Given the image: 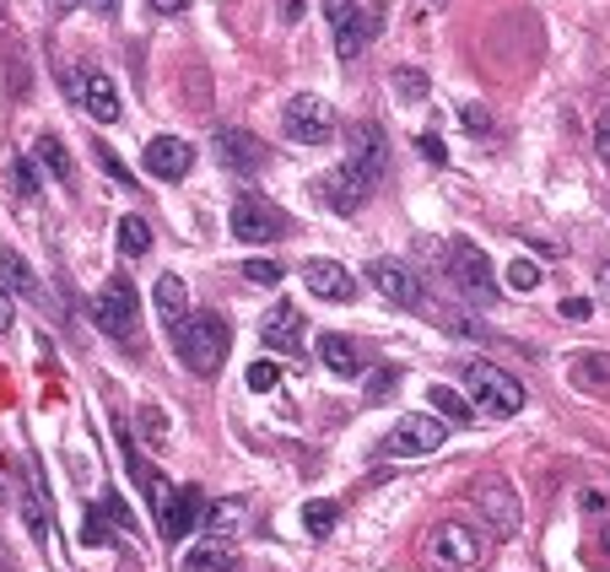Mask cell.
Wrapping results in <instances>:
<instances>
[{
  "mask_svg": "<svg viewBox=\"0 0 610 572\" xmlns=\"http://www.w3.org/2000/svg\"><path fill=\"white\" fill-rule=\"evenodd\" d=\"M491 556V530L481 519H444L421 534V562L433 572H476Z\"/></svg>",
  "mask_w": 610,
  "mask_h": 572,
  "instance_id": "1",
  "label": "cell"
},
{
  "mask_svg": "<svg viewBox=\"0 0 610 572\" xmlns=\"http://www.w3.org/2000/svg\"><path fill=\"white\" fill-rule=\"evenodd\" d=\"M173 351L190 372L211 378V372H222L227 351H233V325L222 314H190V325L173 335Z\"/></svg>",
  "mask_w": 610,
  "mask_h": 572,
  "instance_id": "2",
  "label": "cell"
},
{
  "mask_svg": "<svg viewBox=\"0 0 610 572\" xmlns=\"http://www.w3.org/2000/svg\"><path fill=\"white\" fill-rule=\"evenodd\" d=\"M459 384H465L470 406L481 410V416H519L529 400L525 384H519L514 372H502L497 362H481V357L459 362Z\"/></svg>",
  "mask_w": 610,
  "mask_h": 572,
  "instance_id": "3",
  "label": "cell"
},
{
  "mask_svg": "<svg viewBox=\"0 0 610 572\" xmlns=\"http://www.w3.org/2000/svg\"><path fill=\"white\" fill-rule=\"evenodd\" d=\"M282 135L292 146H329L340 135V114L319 92H297V98H286L282 109Z\"/></svg>",
  "mask_w": 610,
  "mask_h": 572,
  "instance_id": "4",
  "label": "cell"
},
{
  "mask_svg": "<svg viewBox=\"0 0 610 572\" xmlns=\"http://www.w3.org/2000/svg\"><path fill=\"white\" fill-rule=\"evenodd\" d=\"M444 438H448L444 416H433V410H410V416H400V421L389 427L384 453H389V459H427V453L444 449Z\"/></svg>",
  "mask_w": 610,
  "mask_h": 572,
  "instance_id": "5",
  "label": "cell"
},
{
  "mask_svg": "<svg viewBox=\"0 0 610 572\" xmlns=\"http://www.w3.org/2000/svg\"><path fill=\"white\" fill-rule=\"evenodd\" d=\"M92 325L103 329V335H114V340H135V329H141V297H135L130 276H114L92 297Z\"/></svg>",
  "mask_w": 610,
  "mask_h": 572,
  "instance_id": "6",
  "label": "cell"
},
{
  "mask_svg": "<svg viewBox=\"0 0 610 572\" xmlns=\"http://www.w3.org/2000/svg\"><path fill=\"white\" fill-rule=\"evenodd\" d=\"M476 519L491 530V540H514L525 524V508H519V491L508 487L502 476H487L476 487Z\"/></svg>",
  "mask_w": 610,
  "mask_h": 572,
  "instance_id": "7",
  "label": "cell"
},
{
  "mask_svg": "<svg viewBox=\"0 0 610 572\" xmlns=\"http://www.w3.org/2000/svg\"><path fill=\"white\" fill-rule=\"evenodd\" d=\"M152 502H157V530H163V540L173 545V540H184V534L195 530L205 519V497L201 487H179L167 491L163 481H152Z\"/></svg>",
  "mask_w": 610,
  "mask_h": 572,
  "instance_id": "8",
  "label": "cell"
},
{
  "mask_svg": "<svg viewBox=\"0 0 610 572\" xmlns=\"http://www.w3.org/2000/svg\"><path fill=\"white\" fill-rule=\"evenodd\" d=\"M65 92H71V103L87 109L98 124H120L124 103H120V82H114L109 71H71V76H65Z\"/></svg>",
  "mask_w": 610,
  "mask_h": 572,
  "instance_id": "9",
  "label": "cell"
},
{
  "mask_svg": "<svg viewBox=\"0 0 610 572\" xmlns=\"http://www.w3.org/2000/svg\"><path fill=\"white\" fill-rule=\"evenodd\" d=\"M448 270H454V282H459V292H465L470 303H497L491 259L476 244H465V238H459V244L448 248Z\"/></svg>",
  "mask_w": 610,
  "mask_h": 572,
  "instance_id": "10",
  "label": "cell"
},
{
  "mask_svg": "<svg viewBox=\"0 0 610 572\" xmlns=\"http://www.w3.org/2000/svg\"><path fill=\"white\" fill-rule=\"evenodd\" d=\"M346 163L357 167L363 178H384V167H389V135H384V124L373 120H357L346 130Z\"/></svg>",
  "mask_w": 610,
  "mask_h": 572,
  "instance_id": "11",
  "label": "cell"
},
{
  "mask_svg": "<svg viewBox=\"0 0 610 572\" xmlns=\"http://www.w3.org/2000/svg\"><path fill=\"white\" fill-rule=\"evenodd\" d=\"M233 238L238 244H276V238H286V216L271 201L244 195V201L233 205Z\"/></svg>",
  "mask_w": 610,
  "mask_h": 572,
  "instance_id": "12",
  "label": "cell"
},
{
  "mask_svg": "<svg viewBox=\"0 0 610 572\" xmlns=\"http://www.w3.org/2000/svg\"><path fill=\"white\" fill-rule=\"evenodd\" d=\"M325 17L335 28V54L340 60H357L373 39V22L363 17V0H325Z\"/></svg>",
  "mask_w": 610,
  "mask_h": 572,
  "instance_id": "13",
  "label": "cell"
},
{
  "mask_svg": "<svg viewBox=\"0 0 610 572\" xmlns=\"http://www.w3.org/2000/svg\"><path fill=\"white\" fill-rule=\"evenodd\" d=\"M216 157H222L227 173L254 178L265 167V146H260V135H248L244 124H227V130H216Z\"/></svg>",
  "mask_w": 610,
  "mask_h": 572,
  "instance_id": "14",
  "label": "cell"
},
{
  "mask_svg": "<svg viewBox=\"0 0 610 572\" xmlns=\"http://www.w3.org/2000/svg\"><path fill=\"white\" fill-rule=\"evenodd\" d=\"M367 282L395 308H421V282L410 276L406 265H395V259H367Z\"/></svg>",
  "mask_w": 610,
  "mask_h": 572,
  "instance_id": "15",
  "label": "cell"
},
{
  "mask_svg": "<svg viewBox=\"0 0 610 572\" xmlns=\"http://www.w3.org/2000/svg\"><path fill=\"white\" fill-rule=\"evenodd\" d=\"M373 195V178H363L352 163H340V167H329L325 178H319V201L329 205V211H363V201Z\"/></svg>",
  "mask_w": 610,
  "mask_h": 572,
  "instance_id": "16",
  "label": "cell"
},
{
  "mask_svg": "<svg viewBox=\"0 0 610 572\" xmlns=\"http://www.w3.org/2000/svg\"><path fill=\"white\" fill-rule=\"evenodd\" d=\"M303 286H308V297H319V303H352V297H357V276H352L346 265H335V259H308V265H303Z\"/></svg>",
  "mask_w": 610,
  "mask_h": 572,
  "instance_id": "17",
  "label": "cell"
},
{
  "mask_svg": "<svg viewBox=\"0 0 610 572\" xmlns=\"http://www.w3.org/2000/svg\"><path fill=\"white\" fill-rule=\"evenodd\" d=\"M141 167H146L152 178H163V184H179V178L195 167V146H190V141H179V135H157V141L146 146Z\"/></svg>",
  "mask_w": 610,
  "mask_h": 572,
  "instance_id": "18",
  "label": "cell"
},
{
  "mask_svg": "<svg viewBox=\"0 0 610 572\" xmlns=\"http://www.w3.org/2000/svg\"><path fill=\"white\" fill-rule=\"evenodd\" d=\"M260 340L271 346V351H303V308L297 303H271L265 308V319H260Z\"/></svg>",
  "mask_w": 610,
  "mask_h": 572,
  "instance_id": "19",
  "label": "cell"
},
{
  "mask_svg": "<svg viewBox=\"0 0 610 572\" xmlns=\"http://www.w3.org/2000/svg\"><path fill=\"white\" fill-rule=\"evenodd\" d=\"M319 357H325V368L340 372V378H357V372H363V346H357L352 335H340V329L319 335Z\"/></svg>",
  "mask_w": 610,
  "mask_h": 572,
  "instance_id": "20",
  "label": "cell"
},
{
  "mask_svg": "<svg viewBox=\"0 0 610 572\" xmlns=\"http://www.w3.org/2000/svg\"><path fill=\"white\" fill-rule=\"evenodd\" d=\"M152 303H157V314H163V325L173 329V335L190 325V286L179 282V276H163L157 292H152Z\"/></svg>",
  "mask_w": 610,
  "mask_h": 572,
  "instance_id": "21",
  "label": "cell"
},
{
  "mask_svg": "<svg viewBox=\"0 0 610 572\" xmlns=\"http://www.w3.org/2000/svg\"><path fill=\"white\" fill-rule=\"evenodd\" d=\"M0 286L11 292V297H39L43 286H39V276H33V265L17 254V248H0ZM43 303V297H39Z\"/></svg>",
  "mask_w": 610,
  "mask_h": 572,
  "instance_id": "22",
  "label": "cell"
},
{
  "mask_svg": "<svg viewBox=\"0 0 610 572\" xmlns=\"http://www.w3.org/2000/svg\"><path fill=\"white\" fill-rule=\"evenodd\" d=\"M33 163H39L54 184H71V178H77V163H71V152H65L60 135H39V141H33Z\"/></svg>",
  "mask_w": 610,
  "mask_h": 572,
  "instance_id": "23",
  "label": "cell"
},
{
  "mask_svg": "<svg viewBox=\"0 0 610 572\" xmlns=\"http://www.w3.org/2000/svg\"><path fill=\"white\" fill-rule=\"evenodd\" d=\"M201 524L211 530V540H222V545H227L233 534L244 530V497H222V502H211Z\"/></svg>",
  "mask_w": 610,
  "mask_h": 572,
  "instance_id": "24",
  "label": "cell"
},
{
  "mask_svg": "<svg viewBox=\"0 0 610 572\" xmlns=\"http://www.w3.org/2000/svg\"><path fill=\"white\" fill-rule=\"evenodd\" d=\"M572 384H578L583 395H600V389H610V357H600V351L572 357Z\"/></svg>",
  "mask_w": 610,
  "mask_h": 572,
  "instance_id": "25",
  "label": "cell"
},
{
  "mask_svg": "<svg viewBox=\"0 0 610 572\" xmlns=\"http://www.w3.org/2000/svg\"><path fill=\"white\" fill-rule=\"evenodd\" d=\"M427 406H433V416H444V421H470V416H476V406H470L465 395L444 389V384H433V389H427Z\"/></svg>",
  "mask_w": 610,
  "mask_h": 572,
  "instance_id": "26",
  "label": "cell"
},
{
  "mask_svg": "<svg viewBox=\"0 0 610 572\" xmlns=\"http://www.w3.org/2000/svg\"><path fill=\"white\" fill-rule=\"evenodd\" d=\"M120 248L130 254V259H141V254L152 248V227H146L141 216H124L120 222Z\"/></svg>",
  "mask_w": 610,
  "mask_h": 572,
  "instance_id": "27",
  "label": "cell"
},
{
  "mask_svg": "<svg viewBox=\"0 0 610 572\" xmlns=\"http://www.w3.org/2000/svg\"><path fill=\"white\" fill-rule=\"evenodd\" d=\"M190 572H233V551H227L222 540H211V545H201V551L190 556Z\"/></svg>",
  "mask_w": 610,
  "mask_h": 572,
  "instance_id": "28",
  "label": "cell"
},
{
  "mask_svg": "<svg viewBox=\"0 0 610 572\" xmlns=\"http://www.w3.org/2000/svg\"><path fill=\"white\" fill-rule=\"evenodd\" d=\"M135 421H141V443L163 453V449H167V416H163V410H157V406H146L141 416H135Z\"/></svg>",
  "mask_w": 610,
  "mask_h": 572,
  "instance_id": "29",
  "label": "cell"
},
{
  "mask_svg": "<svg viewBox=\"0 0 610 572\" xmlns=\"http://www.w3.org/2000/svg\"><path fill=\"white\" fill-rule=\"evenodd\" d=\"M335 513H340V508L325 502V497H319V502H308V508H303V530L314 534V540H325V534L335 530Z\"/></svg>",
  "mask_w": 610,
  "mask_h": 572,
  "instance_id": "30",
  "label": "cell"
},
{
  "mask_svg": "<svg viewBox=\"0 0 610 572\" xmlns=\"http://www.w3.org/2000/svg\"><path fill=\"white\" fill-rule=\"evenodd\" d=\"M11 190L17 195H39V163L33 157H17L11 163Z\"/></svg>",
  "mask_w": 610,
  "mask_h": 572,
  "instance_id": "31",
  "label": "cell"
},
{
  "mask_svg": "<svg viewBox=\"0 0 610 572\" xmlns=\"http://www.w3.org/2000/svg\"><path fill=\"white\" fill-rule=\"evenodd\" d=\"M508 286H514V292H535V286H540V265L519 254V259L508 265Z\"/></svg>",
  "mask_w": 610,
  "mask_h": 572,
  "instance_id": "32",
  "label": "cell"
},
{
  "mask_svg": "<svg viewBox=\"0 0 610 572\" xmlns=\"http://www.w3.org/2000/svg\"><path fill=\"white\" fill-rule=\"evenodd\" d=\"M395 92H400L406 103H421V98H427V76L410 71V65H400V71H395Z\"/></svg>",
  "mask_w": 610,
  "mask_h": 572,
  "instance_id": "33",
  "label": "cell"
},
{
  "mask_svg": "<svg viewBox=\"0 0 610 572\" xmlns=\"http://www.w3.org/2000/svg\"><path fill=\"white\" fill-rule=\"evenodd\" d=\"M244 384L254 389V395H271V389L282 384V368H276V362H254V368L244 372Z\"/></svg>",
  "mask_w": 610,
  "mask_h": 572,
  "instance_id": "34",
  "label": "cell"
},
{
  "mask_svg": "<svg viewBox=\"0 0 610 572\" xmlns=\"http://www.w3.org/2000/svg\"><path fill=\"white\" fill-rule=\"evenodd\" d=\"M244 282L276 286V282H282V265H276V259H248V265H244Z\"/></svg>",
  "mask_w": 610,
  "mask_h": 572,
  "instance_id": "35",
  "label": "cell"
},
{
  "mask_svg": "<svg viewBox=\"0 0 610 572\" xmlns=\"http://www.w3.org/2000/svg\"><path fill=\"white\" fill-rule=\"evenodd\" d=\"M98 508H103V519H109V524H114V530H130V534H135V519H130V513H124V502H120V497H114V491H109V497H103V502H98Z\"/></svg>",
  "mask_w": 610,
  "mask_h": 572,
  "instance_id": "36",
  "label": "cell"
},
{
  "mask_svg": "<svg viewBox=\"0 0 610 572\" xmlns=\"http://www.w3.org/2000/svg\"><path fill=\"white\" fill-rule=\"evenodd\" d=\"M395 389H400V368H378V372H373L367 400H384V395H395Z\"/></svg>",
  "mask_w": 610,
  "mask_h": 572,
  "instance_id": "37",
  "label": "cell"
},
{
  "mask_svg": "<svg viewBox=\"0 0 610 572\" xmlns=\"http://www.w3.org/2000/svg\"><path fill=\"white\" fill-rule=\"evenodd\" d=\"M459 120H465V135H481V141H491V120H487V109H476V103H470V109H465Z\"/></svg>",
  "mask_w": 610,
  "mask_h": 572,
  "instance_id": "38",
  "label": "cell"
},
{
  "mask_svg": "<svg viewBox=\"0 0 610 572\" xmlns=\"http://www.w3.org/2000/svg\"><path fill=\"white\" fill-rule=\"evenodd\" d=\"M82 534L92 540V545H103V540H109V519H103V508H92V513L82 519Z\"/></svg>",
  "mask_w": 610,
  "mask_h": 572,
  "instance_id": "39",
  "label": "cell"
},
{
  "mask_svg": "<svg viewBox=\"0 0 610 572\" xmlns=\"http://www.w3.org/2000/svg\"><path fill=\"white\" fill-rule=\"evenodd\" d=\"M92 152H98V163L109 167V173H114V178H130V167H124L120 157H114V152H109V146H103V141H98V146H92Z\"/></svg>",
  "mask_w": 610,
  "mask_h": 572,
  "instance_id": "40",
  "label": "cell"
},
{
  "mask_svg": "<svg viewBox=\"0 0 610 572\" xmlns=\"http://www.w3.org/2000/svg\"><path fill=\"white\" fill-rule=\"evenodd\" d=\"M421 157H433V163H444L448 152H444V141L438 135H421Z\"/></svg>",
  "mask_w": 610,
  "mask_h": 572,
  "instance_id": "41",
  "label": "cell"
},
{
  "mask_svg": "<svg viewBox=\"0 0 610 572\" xmlns=\"http://www.w3.org/2000/svg\"><path fill=\"white\" fill-rule=\"evenodd\" d=\"M11 319H17V308H11V292H6V286H0V335H6V329H11Z\"/></svg>",
  "mask_w": 610,
  "mask_h": 572,
  "instance_id": "42",
  "label": "cell"
},
{
  "mask_svg": "<svg viewBox=\"0 0 610 572\" xmlns=\"http://www.w3.org/2000/svg\"><path fill=\"white\" fill-rule=\"evenodd\" d=\"M594 146H600V157H606V163H610V114H606V120H600V130H594Z\"/></svg>",
  "mask_w": 610,
  "mask_h": 572,
  "instance_id": "43",
  "label": "cell"
},
{
  "mask_svg": "<svg viewBox=\"0 0 610 572\" xmlns=\"http://www.w3.org/2000/svg\"><path fill=\"white\" fill-rule=\"evenodd\" d=\"M184 6H190V0H152V11H163V17H179Z\"/></svg>",
  "mask_w": 610,
  "mask_h": 572,
  "instance_id": "44",
  "label": "cell"
},
{
  "mask_svg": "<svg viewBox=\"0 0 610 572\" xmlns=\"http://www.w3.org/2000/svg\"><path fill=\"white\" fill-rule=\"evenodd\" d=\"M282 17L286 22H297V17H303V0H282Z\"/></svg>",
  "mask_w": 610,
  "mask_h": 572,
  "instance_id": "45",
  "label": "cell"
},
{
  "mask_svg": "<svg viewBox=\"0 0 610 572\" xmlns=\"http://www.w3.org/2000/svg\"><path fill=\"white\" fill-rule=\"evenodd\" d=\"M87 6H92V11H103V17H114V11H120V0H87Z\"/></svg>",
  "mask_w": 610,
  "mask_h": 572,
  "instance_id": "46",
  "label": "cell"
},
{
  "mask_svg": "<svg viewBox=\"0 0 610 572\" xmlns=\"http://www.w3.org/2000/svg\"><path fill=\"white\" fill-rule=\"evenodd\" d=\"M49 6H54V11H77L82 0H49Z\"/></svg>",
  "mask_w": 610,
  "mask_h": 572,
  "instance_id": "47",
  "label": "cell"
},
{
  "mask_svg": "<svg viewBox=\"0 0 610 572\" xmlns=\"http://www.w3.org/2000/svg\"><path fill=\"white\" fill-rule=\"evenodd\" d=\"M600 292H606V297H610V265H606V270H600Z\"/></svg>",
  "mask_w": 610,
  "mask_h": 572,
  "instance_id": "48",
  "label": "cell"
}]
</instances>
